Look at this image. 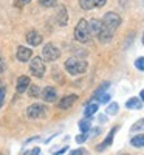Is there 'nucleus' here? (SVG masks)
<instances>
[{"mask_svg":"<svg viewBox=\"0 0 144 155\" xmlns=\"http://www.w3.org/2000/svg\"><path fill=\"white\" fill-rule=\"evenodd\" d=\"M101 22H102V28H101V33L98 34V37H99L101 42H109V41H112L115 31L119 28L121 17H119V14H116V12H107V14L102 17Z\"/></svg>","mask_w":144,"mask_h":155,"instance_id":"1","label":"nucleus"},{"mask_svg":"<svg viewBox=\"0 0 144 155\" xmlns=\"http://www.w3.org/2000/svg\"><path fill=\"white\" fill-rule=\"evenodd\" d=\"M87 68H88V64H87V61H84V59L70 58V59L65 61V70H67L70 74H73V76H77V74L85 73Z\"/></svg>","mask_w":144,"mask_h":155,"instance_id":"2","label":"nucleus"},{"mask_svg":"<svg viewBox=\"0 0 144 155\" xmlns=\"http://www.w3.org/2000/svg\"><path fill=\"white\" fill-rule=\"evenodd\" d=\"M90 28H88V20H85V19H82V20H79V23L76 25V28H74V39L77 42H82V44H85V42H88L90 41Z\"/></svg>","mask_w":144,"mask_h":155,"instance_id":"3","label":"nucleus"},{"mask_svg":"<svg viewBox=\"0 0 144 155\" xmlns=\"http://www.w3.org/2000/svg\"><path fill=\"white\" fill-rule=\"evenodd\" d=\"M27 115H28V118H31V120H44V118H47V115H48V107L45 104H39V102H36V104H31L27 109Z\"/></svg>","mask_w":144,"mask_h":155,"instance_id":"4","label":"nucleus"},{"mask_svg":"<svg viewBox=\"0 0 144 155\" xmlns=\"http://www.w3.org/2000/svg\"><path fill=\"white\" fill-rule=\"evenodd\" d=\"M30 71L36 78H42L45 74V71H47L45 70V61L42 58H39V56L31 59V62H30Z\"/></svg>","mask_w":144,"mask_h":155,"instance_id":"5","label":"nucleus"},{"mask_svg":"<svg viewBox=\"0 0 144 155\" xmlns=\"http://www.w3.org/2000/svg\"><path fill=\"white\" fill-rule=\"evenodd\" d=\"M61 56V51L57 47H54L53 44H47L42 50V59L44 61H48V62H53L56 61L57 58Z\"/></svg>","mask_w":144,"mask_h":155,"instance_id":"6","label":"nucleus"},{"mask_svg":"<svg viewBox=\"0 0 144 155\" xmlns=\"http://www.w3.org/2000/svg\"><path fill=\"white\" fill-rule=\"evenodd\" d=\"M106 3H107V0H79L81 8L85 11H90L93 8H102Z\"/></svg>","mask_w":144,"mask_h":155,"instance_id":"7","label":"nucleus"},{"mask_svg":"<svg viewBox=\"0 0 144 155\" xmlns=\"http://www.w3.org/2000/svg\"><path fill=\"white\" fill-rule=\"evenodd\" d=\"M41 96H42V99H44L45 102H54L57 93H56L54 87H45V88L42 90V95H41Z\"/></svg>","mask_w":144,"mask_h":155,"instance_id":"8","label":"nucleus"},{"mask_svg":"<svg viewBox=\"0 0 144 155\" xmlns=\"http://www.w3.org/2000/svg\"><path fill=\"white\" fill-rule=\"evenodd\" d=\"M76 99H77L76 95H67V96H64V98L59 101L57 107H59L61 110H67V109H70V107L73 106V102H74Z\"/></svg>","mask_w":144,"mask_h":155,"instance_id":"9","label":"nucleus"},{"mask_svg":"<svg viewBox=\"0 0 144 155\" xmlns=\"http://www.w3.org/2000/svg\"><path fill=\"white\" fill-rule=\"evenodd\" d=\"M33 56V51L27 47H19L17 48V61L20 62H28Z\"/></svg>","mask_w":144,"mask_h":155,"instance_id":"10","label":"nucleus"},{"mask_svg":"<svg viewBox=\"0 0 144 155\" xmlns=\"http://www.w3.org/2000/svg\"><path fill=\"white\" fill-rule=\"evenodd\" d=\"M30 87V78L28 76H19L17 84H16V90L17 93H25Z\"/></svg>","mask_w":144,"mask_h":155,"instance_id":"11","label":"nucleus"},{"mask_svg":"<svg viewBox=\"0 0 144 155\" xmlns=\"http://www.w3.org/2000/svg\"><path fill=\"white\" fill-rule=\"evenodd\" d=\"M27 42L31 45V47H37L42 44V34L37 33V31H30L27 34Z\"/></svg>","mask_w":144,"mask_h":155,"instance_id":"12","label":"nucleus"},{"mask_svg":"<svg viewBox=\"0 0 144 155\" xmlns=\"http://www.w3.org/2000/svg\"><path fill=\"white\" fill-rule=\"evenodd\" d=\"M116 130H118V127H113V129H112V130H110V134L107 135V138L104 140L102 143H101V144H99V146L96 147V150H98V152H102V150H106V149H107V147H109V146L112 144V141H113V137H115V132H116Z\"/></svg>","mask_w":144,"mask_h":155,"instance_id":"13","label":"nucleus"},{"mask_svg":"<svg viewBox=\"0 0 144 155\" xmlns=\"http://www.w3.org/2000/svg\"><path fill=\"white\" fill-rule=\"evenodd\" d=\"M88 28H90V36H98L102 28V22L98 19H91L88 20Z\"/></svg>","mask_w":144,"mask_h":155,"instance_id":"14","label":"nucleus"},{"mask_svg":"<svg viewBox=\"0 0 144 155\" xmlns=\"http://www.w3.org/2000/svg\"><path fill=\"white\" fill-rule=\"evenodd\" d=\"M57 23L61 27H65L68 23V14H67V8L65 6H61L57 11Z\"/></svg>","mask_w":144,"mask_h":155,"instance_id":"15","label":"nucleus"},{"mask_svg":"<svg viewBox=\"0 0 144 155\" xmlns=\"http://www.w3.org/2000/svg\"><path fill=\"white\" fill-rule=\"evenodd\" d=\"M126 107L127 109H132V110H138V109H141L142 107V101L139 99V98H130L127 102H126Z\"/></svg>","mask_w":144,"mask_h":155,"instance_id":"16","label":"nucleus"},{"mask_svg":"<svg viewBox=\"0 0 144 155\" xmlns=\"http://www.w3.org/2000/svg\"><path fill=\"white\" fill-rule=\"evenodd\" d=\"M96 112H98V104H96V102H88V104L85 106V109H84L85 118H90V116L95 115Z\"/></svg>","mask_w":144,"mask_h":155,"instance_id":"17","label":"nucleus"},{"mask_svg":"<svg viewBox=\"0 0 144 155\" xmlns=\"http://www.w3.org/2000/svg\"><path fill=\"white\" fill-rule=\"evenodd\" d=\"M130 144H132L133 147H144V134L133 137L132 140H130Z\"/></svg>","mask_w":144,"mask_h":155,"instance_id":"18","label":"nucleus"},{"mask_svg":"<svg viewBox=\"0 0 144 155\" xmlns=\"http://www.w3.org/2000/svg\"><path fill=\"white\" fill-rule=\"evenodd\" d=\"M90 127H91V120L90 118H85L82 121H79V129H81V132H88L90 130Z\"/></svg>","mask_w":144,"mask_h":155,"instance_id":"19","label":"nucleus"},{"mask_svg":"<svg viewBox=\"0 0 144 155\" xmlns=\"http://www.w3.org/2000/svg\"><path fill=\"white\" fill-rule=\"evenodd\" d=\"M118 110H119V106H118V102H112V104H109V107H107V115H116L118 113Z\"/></svg>","mask_w":144,"mask_h":155,"instance_id":"20","label":"nucleus"},{"mask_svg":"<svg viewBox=\"0 0 144 155\" xmlns=\"http://www.w3.org/2000/svg\"><path fill=\"white\" fill-rule=\"evenodd\" d=\"M28 88H30V90H28V93H30V96H31V98H37V96H39V93H41V88H39L36 84L30 85Z\"/></svg>","mask_w":144,"mask_h":155,"instance_id":"21","label":"nucleus"},{"mask_svg":"<svg viewBox=\"0 0 144 155\" xmlns=\"http://www.w3.org/2000/svg\"><path fill=\"white\" fill-rule=\"evenodd\" d=\"M132 132H139V130H144V118L142 120H139V121H136L133 126H132V129H130Z\"/></svg>","mask_w":144,"mask_h":155,"instance_id":"22","label":"nucleus"},{"mask_svg":"<svg viewBox=\"0 0 144 155\" xmlns=\"http://www.w3.org/2000/svg\"><path fill=\"white\" fill-rule=\"evenodd\" d=\"M109 87H110V82H104V84H102V85H101V87L96 90V92H95V98L101 96L102 93H106V90H107Z\"/></svg>","mask_w":144,"mask_h":155,"instance_id":"23","label":"nucleus"},{"mask_svg":"<svg viewBox=\"0 0 144 155\" xmlns=\"http://www.w3.org/2000/svg\"><path fill=\"white\" fill-rule=\"evenodd\" d=\"M39 2H41V5L45 6V8H51L57 3V0H39Z\"/></svg>","mask_w":144,"mask_h":155,"instance_id":"24","label":"nucleus"},{"mask_svg":"<svg viewBox=\"0 0 144 155\" xmlns=\"http://www.w3.org/2000/svg\"><path fill=\"white\" fill-rule=\"evenodd\" d=\"M135 67H136L139 71H144V58H142V56L135 61Z\"/></svg>","mask_w":144,"mask_h":155,"instance_id":"25","label":"nucleus"},{"mask_svg":"<svg viewBox=\"0 0 144 155\" xmlns=\"http://www.w3.org/2000/svg\"><path fill=\"white\" fill-rule=\"evenodd\" d=\"M87 138H88V134H87V132H85V134L82 132L81 135H77V137H76V143H79V144H82L84 141H87Z\"/></svg>","mask_w":144,"mask_h":155,"instance_id":"26","label":"nucleus"},{"mask_svg":"<svg viewBox=\"0 0 144 155\" xmlns=\"http://www.w3.org/2000/svg\"><path fill=\"white\" fill-rule=\"evenodd\" d=\"M96 99H98L99 102H102V104H106V102H109V101H110V95H109V93H102V95H101V96H98Z\"/></svg>","mask_w":144,"mask_h":155,"instance_id":"27","label":"nucleus"},{"mask_svg":"<svg viewBox=\"0 0 144 155\" xmlns=\"http://www.w3.org/2000/svg\"><path fill=\"white\" fill-rule=\"evenodd\" d=\"M5 95H6V90H5V87H2V85H0V109H2V106H3Z\"/></svg>","mask_w":144,"mask_h":155,"instance_id":"28","label":"nucleus"},{"mask_svg":"<svg viewBox=\"0 0 144 155\" xmlns=\"http://www.w3.org/2000/svg\"><path fill=\"white\" fill-rule=\"evenodd\" d=\"M31 0H14V5L17 6V8H20V6H25L27 3H30Z\"/></svg>","mask_w":144,"mask_h":155,"instance_id":"29","label":"nucleus"},{"mask_svg":"<svg viewBox=\"0 0 144 155\" xmlns=\"http://www.w3.org/2000/svg\"><path fill=\"white\" fill-rule=\"evenodd\" d=\"M67 150H68V146H64V147H61L59 150H53V155H61V153L67 152Z\"/></svg>","mask_w":144,"mask_h":155,"instance_id":"30","label":"nucleus"},{"mask_svg":"<svg viewBox=\"0 0 144 155\" xmlns=\"http://www.w3.org/2000/svg\"><path fill=\"white\" fill-rule=\"evenodd\" d=\"M5 71V61L2 58V54H0V73H3Z\"/></svg>","mask_w":144,"mask_h":155,"instance_id":"31","label":"nucleus"},{"mask_svg":"<svg viewBox=\"0 0 144 155\" xmlns=\"http://www.w3.org/2000/svg\"><path fill=\"white\" fill-rule=\"evenodd\" d=\"M39 152H41V149H39V147H34V149H33V150H31L28 155H39Z\"/></svg>","mask_w":144,"mask_h":155,"instance_id":"32","label":"nucleus"},{"mask_svg":"<svg viewBox=\"0 0 144 155\" xmlns=\"http://www.w3.org/2000/svg\"><path fill=\"white\" fill-rule=\"evenodd\" d=\"M68 155H84V152H82V150H73V152L68 153Z\"/></svg>","mask_w":144,"mask_h":155,"instance_id":"33","label":"nucleus"},{"mask_svg":"<svg viewBox=\"0 0 144 155\" xmlns=\"http://www.w3.org/2000/svg\"><path fill=\"white\" fill-rule=\"evenodd\" d=\"M139 99L144 102V90H141V92H139Z\"/></svg>","mask_w":144,"mask_h":155,"instance_id":"34","label":"nucleus"},{"mask_svg":"<svg viewBox=\"0 0 144 155\" xmlns=\"http://www.w3.org/2000/svg\"><path fill=\"white\" fill-rule=\"evenodd\" d=\"M99 121H101V123H106V116L101 115V116H99Z\"/></svg>","mask_w":144,"mask_h":155,"instance_id":"35","label":"nucleus"},{"mask_svg":"<svg viewBox=\"0 0 144 155\" xmlns=\"http://www.w3.org/2000/svg\"><path fill=\"white\" fill-rule=\"evenodd\" d=\"M142 45H144V34H142Z\"/></svg>","mask_w":144,"mask_h":155,"instance_id":"36","label":"nucleus"}]
</instances>
